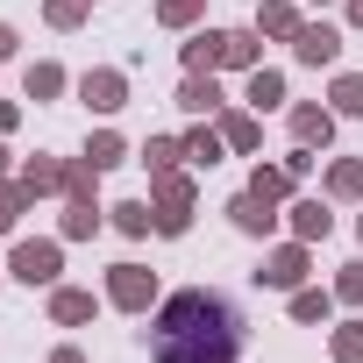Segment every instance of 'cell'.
<instances>
[{"mask_svg":"<svg viewBox=\"0 0 363 363\" xmlns=\"http://www.w3.org/2000/svg\"><path fill=\"white\" fill-rule=\"evenodd\" d=\"M79 100H86V107H100V114H114V107H128V79L100 65V72H86V79H79Z\"/></svg>","mask_w":363,"mask_h":363,"instance_id":"cell-6","label":"cell"},{"mask_svg":"<svg viewBox=\"0 0 363 363\" xmlns=\"http://www.w3.org/2000/svg\"><path fill=\"white\" fill-rule=\"evenodd\" d=\"M86 164H93V171H114V164H128V143H121L114 128H100V135L86 143Z\"/></svg>","mask_w":363,"mask_h":363,"instance_id":"cell-14","label":"cell"},{"mask_svg":"<svg viewBox=\"0 0 363 363\" xmlns=\"http://www.w3.org/2000/svg\"><path fill=\"white\" fill-rule=\"evenodd\" d=\"M50 363H86V356H79V349H57V356H50Z\"/></svg>","mask_w":363,"mask_h":363,"instance_id":"cell-35","label":"cell"},{"mask_svg":"<svg viewBox=\"0 0 363 363\" xmlns=\"http://www.w3.org/2000/svg\"><path fill=\"white\" fill-rule=\"evenodd\" d=\"M299 29H306V22H299V8H285V0H271V8L257 15V36H285V43H292Z\"/></svg>","mask_w":363,"mask_h":363,"instance_id":"cell-13","label":"cell"},{"mask_svg":"<svg viewBox=\"0 0 363 363\" xmlns=\"http://www.w3.org/2000/svg\"><path fill=\"white\" fill-rule=\"evenodd\" d=\"M43 15H50V29H79V15H86V0H50Z\"/></svg>","mask_w":363,"mask_h":363,"instance_id":"cell-32","label":"cell"},{"mask_svg":"<svg viewBox=\"0 0 363 363\" xmlns=\"http://www.w3.org/2000/svg\"><path fill=\"white\" fill-rule=\"evenodd\" d=\"M292 50H299V65H335V57H342V29H328V22H306V29L292 36Z\"/></svg>","mask_w":363,"mask_h":363,"instance_id":"cell-7","label":"cell"},{"mask_svg":"<svg viewBox=\"0 0 363 363\" xmlns=\"http://www.w3.org/2000/svg\"><path fill=\"white\" fill-rule=\"evenodd\" d=\"M335 114H363V79H356V72L335 79Z\"/></svg>","mask_w":363,"mask_h":363,"instance_id":"cell-27","label":"cell"},{"mask_svg":"<svg viewBox=\"0 0 363 363\" xmlns=\"http://www.w3.org/2000/svg\"><path fill=\"white\" fill-rule=\"evenodd\" d=\"M178 157H186V143H164V135L143 143V164H150V171H178Z\"/></svg>","mask_w":363,"mask_h":363,"instance_id":"cell-25","label":"cell"},{"mask_svg":"<svg viewBox=\"0 0 363 363\" xmlns=\"http://www.w3.org/2000/svg\"><path fill=\"white\" fill-rule=\"evenodd\" d=\"M22 186H29V193H57V186H65V164H50V157H29V164H22Z\"/></svg>","mask_w":363,"mask_h":363,"instance_id":"cell-21","label":"cell"},{"mask_svg":"<svg viewBox=\"0 0 363 363\" xmlns=\"http://www.w3.org/2000/svg\"><path fill=\"white\" fill-rule=\"evenodd\" d=\"M29 200H36V193L22 186V178H15V186H0V235H15V214H22Z\"/></svg>","mask_w":363,"mask_h":363,"instance_id":"cell-24","label":"cell"},{"mask_svg":"<svg viewBox=\"0 0 363 363\" xmlns=\"http://www.w3.org/2000/svg\"><path fill=\"white\" fill-rule=\"evenodd\" d=\"M299 278H306V242L271 250V257H264V271H257V285H278V292H299Z\"/></svg>","mask_w":363,"mask_h":363,"instance_id":"cell-5","label":"cell"},{"mask_svg":"<svg viewBox=\"0 0 363 363\" xmlns=\"http://www.w3.org/2000/svg\"><path fill=\"white\" fill-rule=\"evenodd\" d=\"M228 221H235L242 235H271V221H278V214H271V200H257V193H235V200H228Z\"/></svg>","mask_w":363,"mask_h":363,"instance_id":"cell-9","label":"cell"},{"mask_svg":"<svg viewBox=\"0 0 363 363\" xmlns=\"http://www.w3.org/2000/svg\"><path fill=\"white\" fill-rule=\"evenodd\" d=\"M356 235H363V221H356Z\"/></svg>","mask_w":363,"mask_h":363,"instance_id":"cell-38","label":"cell"},{"mask_svg":"<svg viewBox=\"0 0 363 363\" xmlns=\"http://www.w3.org/2000/svg\"><path fill=\"white\" fill-rule=\"evenodd\" d=\"M0 171H8V150H0Z\"/></svg>","mask_w":363,"mask_h":363,"instance_id":"cell-37","label":"cell"},{"mask_svg":"<svg viewBox=\"0 0 363 363\" xmlns=\"http://www.w3.org/2000/svg\"><path fill=\"white\" fill-rule=\"evenodd\" d=\"M50 320H65V328L93 320V292H79V285H57V292H50Z\"/></svg>","mask_w":363,"mask_h":363,"instance_id":"cell-11","label":"cell"},{"mask_svg":"<svg viewBox=\"0 0 363 363\" xmlns=\"http://www.w3.org/2000/svg\"><path fill=\"white\" fill-rule=\"evenodd\" d=\"M22 86H29V100H57V93H65V72H57V65H29Z\"/></svg>","mask_w":363,"mask_h":363,"instance_id":"cell-22","label":"cell"},{"mask_svg":"<svg viewBox=\"0 0 363 363\" xmlns=\"http://www.w3.org/2000/svg\"><path fill=\"white\" fill-rule=\"evenodd\" d=\"M221 143H228V150H257V143H264L257 114H221Z\"/></svg>","mask_w":363,"mask_h":363,"instance_id":"cell-20","label":"cell"},{"mask_svg":"<svg viewBox=\"0 0 363 363\" xmlns=\"http://www.w3.org/2000/svg\"><path fill=\"white\" fill-rule=\"evenodd\" d=\"M8 50H15V29H8V22H0V57H8Z\"/></svg>","mask_w":363,"mask_h":363,"instance_id":"cell-34","label":"cell"},{"mask_svg":"<svg viewBox=\"0 0 363 363\" xmlns=\"http://www.w3.org/2000/svg\"><path fill=\"white\" fill-rule=\"evenodd\" d=\"M278 100H285V79H278V72H264V65H257V72H250V107H257V114H271V107H278Z\"/></svg>","mask_w":363,"mask_h":363,"instance_id":"cell-19","label":"cell"},{"mask_svg":"<svg viewBox=\"0 0 363 363\" xmlns=\"http://www.w3.org/2000/svg\"><path fill=\"white\" fill-rule=\"evenodd\" d=\"M150 349H157V363H235L242 356V320L221 292L186 285V292H171L157 306Z\"/></svg>","mask_w":363,"mask_h":363,"instance_id":"cell-1","label":"cell"},{"mask_svg":"<svg viewBox=\"0 0 363 363\" xmlns=\"http://www.w3.org/2000/svg\"><path fill=\"white\" fill-rule=\"evenodd\" d=\"M93 228H100V207H79V200H72V214H65V235H72V242H86Z\"/></svg>","mask_w":363,"mask_h":363,"instance_id":"cell-29","label":"cell"},{"mask_svg":"<svg viewBox=\"0 0 363 363\" xmlns=\"http://www.w3.org/2000/svg\"><path fill=\"white\" fill-rule=\"evenodd\" d=\"M8 271H15L22 285H57V271H65V250H57V242H15Z\"/></svg>","mask_w":363,"mask_h":363,"instance_id":"cell-3","label":"cell"},{"mask_svg":"<svg viewBox=\"0 0 363 363\" xmlns=\"http://www.w3.org/2000/svg\"><path fill=\"white\" fill-rule=\"evenodd\" d=\"M356 356H363V320L335 328V363H356Z\"/></svg>","mask_w":363,"mask_h":363,"instance_id":"cell-31","label":"cell"},{"mask_svg":"<svg viewBox=\"0 0 363 363\" xmlns=\"http://www.w3.org/2000/svg\"><path fill=\"white\" fill-rule=\"evenodd\" d=\"M292 228H299V242H328V228H335V214H328L320 200H299V207H292Z\"/></svg>","mask_w":363,"mask_h":363,"instance_id":"cell-12","label":"cell"},{"mask_svg":"<svg viewBox=\"0 0 363 363\" xmlns=\"http://www.w3.org/2000/svg\"><path fill=\"white\" fill-rule=\"evenodd\" d=\"M328 193H335V200H363V164H356V157L328 164Z\"/></svg>","mask_w":363,"mask_h":363,"instance_id":"cell-16","label":"cell"},{"mask_svg":"<svg viewBox=\"0 0 363 363\" xmlns=\"http://www.w3.org/2000/svg\"><path fill=\"white\" fill-rule=\"evenodd\" d=\"M292 143L299 150H328L335 143V114L328 107H292Z\"/></svg>","mask_w":363,"mask_h":363,"instance_id":"cell-8","label":"cell"},{"mask_svg":"<svg viewBox=\"0 0 363 363\" xmlns=\"http://www.w3.org/2000/svg\"><path fill=\"white\" fill-rule=\"evenodd\" d=\"M178 107H186V114H214V107H221V86H214V72H193L186 86H178Z\"/></svg>","mask_w":363,"mask_h":363,"instance_id":"cell-10","label":"cell"},{"mask_svg":"<svg viewBox=\"0 0 363 363\" xmlns=\"http://www.w3.org/2000/svg\"><path fill=\"white\" fill-rule=\"evenodd\" d=\"M221 36H228V29L193 36V43H186V72H214V65H221Z\"/></svg>","mask_w":363,"mask_h":363,"instance_id":"cell-17","label":"cell"},{"mask_svg":"<svg viewBox=\"0 0 363 363\" xmlns=\"http://www.w3.org/2000/svg\"><path fill=\"white\" fill-rule=\"evenodd\" d=\"M250 193H257V200H271V207H278V200H285V193H292V171H285V164H278V171H264V164H257V178H250Z\"/></svg>","mask_w":363,"mask_h":363,"instance_id":"cell-23","label":"cell"},{"mask_svg":"<svg viewBox=\"0 0 363 363\" xmlns=\"http://www.w3.org/2000/svg\"><path fill=\"white\" fill-rule=\"evenodd\" d=\"M186 221H193V178L157 171V235H186Z\"/></svg>","mask_w":363,"mask_h":363,"instance_id":"cell-2","label":"cell"},{"mask_svg":"<svg viewBox=\"0 0 363 363\" xmlns=\"http://www.w3.org/2000/svg\"><path fill=\"white\" fill-rule=\"evenodd\" d=\"M193 15H200V0H157V22L164 29H186Z\"/></svg>","mask_w":363,"mask_h":363,"instance_id":"cell-28","label":"cell"},{"mask_svg":"<svg viewBox=\"0 0 363 363\" xmlns=\"http://www.w3.org/2000/svg\"><path fill=\"white\" fill-rule=\"evenodd\" d=\"M186 157H193V164H221V135H214V128H193V135H186Z\"/></svg>","mask_w":363,"mask_h":363,"instance_id":"cell-26","label":"cell"},{"mask_svg":"<svg viewBox=\"0 0 363 363\" xmlns=\"http://www.w3.org/2000/svg\"><path fill=\"white\" fill-rule=\"evenodd\" d=\"M335 292H342V299H349V306H363V264H349V271H342V278H335Z\"/></svg>","mask_w":363,"mask_h":363,"instance_id":"cell-33","label":"cell"},{"mask_svg":"<svg viewBox=\"0 0 363 363\" xmlns=\"http://www.w3.org/2000/svg\"><path fill=\"white\" fill-rule=\"evenodd\" d=\"M349 22H356V29H363V0H349Z\"/></svg>","mask_w":363,"mask_h":363,"instance_id":"cell-36","label":"cell"},{"mask_svg":"<svg viewBox=\"0 0 363 363\" xmlns=\"http://www.w3.org/2000/svg\"><path fill=\"white\" fill-rule=\"evenodd\" d=\"M221 65L257 72V36H250V29H228V36H221Z\"/></svg>","mask_w":363,"mask_h":363,"instance_id":"cell-18","label":"cell"},{"mask_svg":"<svg viewBox=\"0 0 363 363\" xmlns=\"http://www.w3.org/2000/svg\"><path fill=\"white\" fill-rule=\"evenodd\" d=\"M292 320H328V292H292Z\"/></svg>","mask_w":363,"mask_h":363,"instance_id":"cell-30","label":"cell"},{"mask_svg":"<svg viewBox=\"0 0 363 363\" xmlns=\"http://www.w3.org/2000/svg\"><path fill=\"white\" fill-rule=\"evenodd\" d=\"M107 214H114L121 235H150V228H157V207H150V200H121V207H107Z\"/></svg>","mask_w":363,"mask_h":363,"instance_id":"cell-15","label":"cell"},{"mask_svg":"<svg viewBox=\"0 0 363 363\" xmlns=\"http://www.w3.org/2000/svg\"><path fill=\"white\" fill-rule=\"evenodd\" d=\"M107 299H114L121 313H150V299H157V278H150L143 264H114V271H107Z\"/></svg>","mask_w":363,"mask_h":363,"instance_id":"cell-4","label":"cell"}]
</instances>
